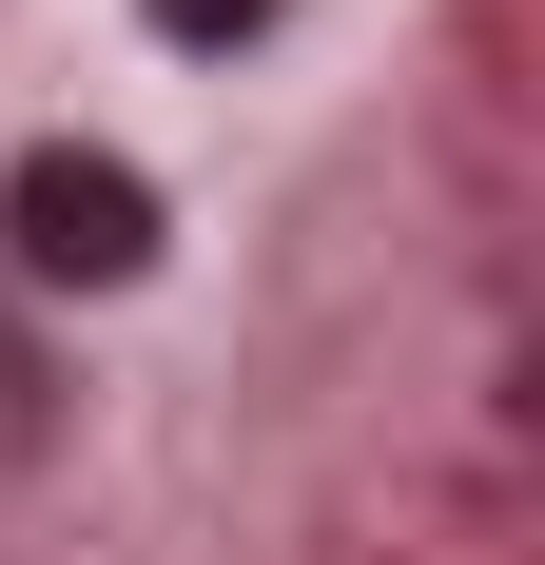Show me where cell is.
<instances>
[{"instance_id":"obj_1","label":"cell","mask_w":545,"mask_h":565,"mask_svg":"<svg viewBox=\"0 0 545 565\" xmlns=\"http://www.w3.org/2000/svg\"><path fill=\"white\" fill-rule=\"evenodd\" d=\"M0 234H20V274H58V292H137V274H157V175L40 137V157L0 175Z\"/></svg>"},{"instance_id":"obj_2","label":"cell","mask_w":545,"mask_h":565,"mask_svg":"<svg viewBox=\"0 0 545 565\" xmlns=\"http://www.w3.org/2000/svg\"><path fill=\"white\" fill-rule=\"evenodd\" d=\"M175 58H234V40H272V0H137Z\"/></svg>"}]
</instances>
